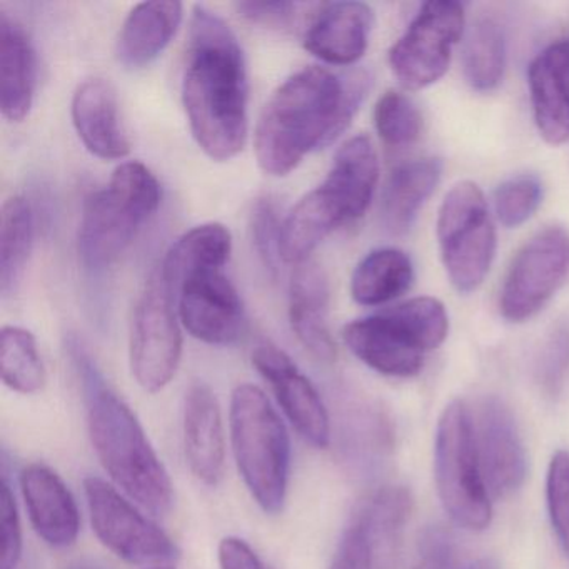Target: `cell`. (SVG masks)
Here are the masks:
<instances>
[{
	"label": "cell",
	"instance_id": "obj_26",
	"mask_svg": "<svg viewBox=\"0 0 569 569\" xmlns=\"http://www.w3.org/2000/svg\"><path fill=\"white\" fill-rule=\"evenodd\" d=\"M412 498L405 486L379 489L362 509L356 522L371 546L375 569H392L402 531L411 515Z\"/></svg>",
	"mask_w": 569,
	"mask_h": 569
},
{
	"label": "cell",
	"instance_id": "obj_5",
	"mask_svg": "<svg viewBox=\"0 0 569 569\" xmlns=\"http://www.w3.org/2000/svg\"><path fill=\"white\" fill-rule=\"evenodd\" d=\"M229 429L246 488L266 515H279L288 498L291 439L261 388L244 382L232 391Z\"/></svg>",
	"mask_w": 569,
	"mask_h": 569
},
{
	"label": "cell",
	"instance_id": "obj_15",
	"mask_svg": "<svg viewBox=\"0 0 569 569\" xmlns=\"http://www.w3.org/2000/svg\"><path fill=\"white\" fill-rule=\"evenodd\" d=\"M479 468L489 496L508 498L525 485L528 458L511 409L488 396L471 411Z\"/></svg>",
	"mask_w": 569,
	"mask_h": 569
},
{
	"label": "cell",
	"instance_id": "obj_6",
	"mask_svg": "<svg viewBox=\"0 0 569 569\" xmlns=\"http://www.w3.org/2000/svg\"><path fill=\"white\" fill-rule=\"evenodd\" d=\"M449 319L442 302L415 298L395 308L349 322L342 339L349 351L372 371L391 378H412L425 355L448 338Z\"/></svg>",
	"mask_w": 569,
	"mask_h": 569
},
{
	"label": "cell",
	"instance_id": "obj_33",
	"mask_svg": "<svg viewBox=\"0 0 569 569\" xmlns=\"http://www.w3.org/2000/svg\"><path fill=\"white\" fill-rule=\"evenodd\" d=\"M541 201V179L532 174L516 176L496 189V218L505 228H519L532 218Z\"/></svg>",
	"mask_w": 569,
	"mask_h": 569
},
{
	"label": "cell",
	"instance_id": "obj_28",
	"mask_svg": "<svg viewBox=\"0 0 569 569\" xmlns=\"http://www.w3.org/2000/svg\"><path fill=\"white\" fill-rule=\"evenodd\" d=\"M412 281L415 266L406 252L395 248L376 249L352 272V299L366 308L388 305L408 292Z\"/></svg>",
	"mask_w": 569,
	"mask_h": 569
},
{
	"label": "cell",
	"instance_id": "obj_11",
	"mask_svg": "<svg viewBox=\"0 0 569 569\" xmlns=\"http://www.w3.org/2000/svg\"><path fill=\"white\" fill-rule=\"evenodd\" d=\"M178 306L158 271L152 272L132 316L129 362L146 392H159L172 381L182 358Z\"/></svg>",
	"mask_w": 569,
	"mask_h": 569
},
{
	"label": "cell",
	"instance_id": "obj_29",
	"mask_svg": "<svg viewBox=\"0 0 569 569\" xmlns=\"http://www.w3.org/2000/svg\"><path fill=\"white\" fill-rule=\"evenodd\" d=\"M36 219L22 196H12L0 212V292L14 295L34 246Z\"/></svg>",
	"mask_w": 569,
	"mask_h": 569
},
{
	"label": "cell",
	"instance_id": "obj_41",
	"mask_svg": "<svg viewBox=\"0 0 569 569\" xmlns=\"http://www.w3.org/2000/svg\"><path fill=\"white\" fill-rule=\"evenodd\" d=\"M219 568L221 569H271L258 552L238 536H226L219 542Z\"/></svg>",
	"mask_w": 569,
	"mask_h": 569
},
{
	"label": "cell",
	"instance_id": "obj_38",
	"mask_svg": "<svg viewBox=\"0 0 569 569\" xmlns=\"http://www.w3.org/2000/svg\"><path fill=\"white\" fill-rule=\"evenodd\" d=\"M458 562V545L451 531L432 526L419 539L418 562L415 569H455Z\"/></svg>",
	"mask_w": 569,
	"mask_h": 569
},
{
	"label": "cell",
	"instance_id": "obj_18",
	"mask_svg": "<svg viewBox=\"0 0 569 569\" xmlns=\"http://www.w3.org/2000/svg\"><path fill=\"white\" fill-rule=\"evenodd\" d=\"M182 432L189 469L202 485L216 488L226 471L224 422L218 398L204 382L186 391Z\"/></svg>",
	"mask_w": 569,
	"mask_h": 569
},
{
	"label": "cell",
	"instance_id": "obj_8",
	"mask_svg": "<svg viewBox=\"0 0 569 569\" xmlns=\"http://www.w3.org/2000/svg\"><path fill=\"white\" fill-rule=\"evenodd\" d=\"M435 478L442 508L455 525L469 531H482L491 525V501L479 468L471 409L459 399L449 402L439 416Z\"/></svg>",
	"mask_w": 569,
	"mask_h": 569
},
{
	"label": "cell",
	"instance_id": "obj_2",
	"mask_svg": "<svg viewBox=\"0 0 569 569\" xmlns=\"http://www.w3.org/2000/svg\"><path fill=\"white\" fill-rule=\"evenodd\" d=\"M368 88L366 72L346 79L319 66L295 72L272 92L256 124L259 168L282 178L309 152L331 144L348 128Z\"/></svg>",
	"mask_w": 569,
	"mask_h": 569
},
{
	"label": "cell",
	"instance_id": "obj_19",
	"mask_svg": "<svg viewBox=\"0 0 569 569\" xmlns=\"http://www.w3.org/2000/svg\"><path fill=\"white\" fill-rule=\"evenodd\" d=\"M72 124L82 144L102 161L128 158L131 142L119 112L118 94L111 82L88 79L72 96Z\"/></svg>",
	"mask_w": 569,
	"mask_h": 569
},
{
	"label": "cell",
	"instance_id": "obj_44",
	"mask_svg": "<svg viewBox=\"0 0 569 569\" xmlns=\"http://www.w3.org/2000/svg\"><path fill=\"white\" fill-rule=\"evenodd\" d=\"M151 569H174V568H172V566L164 565V566H154V568H151Z\"/></svg>",
	"mask_w": 569,
	"mask_h": 569
},
{
	"label": "cell",
	"instance_id": "obj_32",
	"mask_svg": "<svg viewBox=\"0 0 569 569\" xmlns=\"http://www.w3.org/2000/svg\"><path fill=\"white\" fill-rule=\"evenodd\" d=\"M375 126L386 146L396 149L408 148L421 136V112L415 102L401 92L389 91L376 104Z\"/></svg>",
	"mask_w": 569,
	"mask_h": 569
},
{
	"label": "cell",
	"instance_id": "obj_40",
	"mask_svg": "<svg viewBox=\"0 0 569 569\" xmlns=\"http://www.w3.org/2000/svg\"><path fill=\"white\" fill-rule=\"evenodd\" d=\"M236 11L251 24L269 29H284L295 22L298 4L295 2H238Z\"/></svg>",
	"mask_w": 569,
	"mask_h": 569
},
{
	"label": "cell",
	"instance_id": "obj_21",
	"mask_svg": "<svg viewBox=\"0 0 569 569\" xmlns=\"http://www.w3.org/2000/svg\"><path fill=\"white\" fill-rule=\"evenodd\" d=\"M375 12L362 2L322 6L306 32L305 48L326 64L351 66L365 56Z\"/></svg>",
	"mask_w": 569,
	"mask_h": 569
},
{
	"label": "cell",
	"instance_id": "obj_12",
	"mask_svg": "<svg viewBox=\"0 0 569 569\" xmlns=\"http://www.w3.org/2000/svg\"><path fill=\"white\" fill-rule=\"evenodd\" d=\"M465 24V8L459 2L436 0L422 6L389 51V66L399 84L421 91L438 82L449 69Z\"/></svg>",
	"mask_w": 569,
	"mask_h": 569
},
{
	"label": "cell",
	"instance_id": "obj_39",
	"mask_svg": "<svg viewBox=\"0 0 569 569\" xmlns=\"http://www.w3.org/2000/svg\"><path fill=\"white\" fill-rule=\"evenodd\" d=\"M331 569H375L371 546L358 522H352L342 535Z\"/></svg>",
	"mask_w": 569,
	"mask_h": 569
},
{
	"label": "cell",
	"instance_id": "obj_17",
	"mask_svg": "<svg viewBox=\"0 0 569 569\" xmlns=\"http://www.w3.org/2000/svg\"><path fill=\"white\" fill-rule=\"evenodd\" d=\"M21 492L32 528L46 545L64 549L78 541L81 512L71 489L54 469L39 462L26 466Z\"/></svg>",
	"mask_w": 569,
	"mask_h": 569
},
{
	"label": "cell",
	"instance_id": "obj_13",
	"mask_svg": "<svg viewBox=\"0 0 569 569\" xmlns=\"http://www.w3.org/2000/svg\"><path fill=\"white\" fill-rule=\"evenodd\" d=\"M569 272V232L559 226L532 236L512 259L502 282V318L525 322L538 315L556 295Z\"/></svg>",
	"mask_w": 569,
	"mask_h": 569
},
{
	"label": "cell",
	"instance_id": "obj_9",
	"mask_svg": "<svg viewBox=\"0 0 569 569\" xmlns=\"http://www.w3.org/2000/svg\"><path fill=\"white\" fill-rule=\"evenodd\" d=\"M442 264L456 291L469 295L488 276L496 254V229L478 184L462 181L446 194L438 216Z\"/></svg>",
	"mask_w": 569,
	"mask_h": 569
},
{
	"label": "cell",
	"instance_id": "obj_36",
	"mask_svg": "<svg viewBox=\"0 0 569 569\" xmlns=\"http://www.w3.org/2000/svg\"><path fill=\"white\" fill-rule=\"evenodd\" d=\"M281 224L274 202L271 199H259L251 214L252 242H254L256 251H258L262 264L272 274L278 269V259L281 258V254H279Z\"/></svg>",
	"mask_w": 569,
	"mask_h": 569
},
{
	"label": "cell",
	"instance_id": "obj_1",
	"mask_svg": "<svg viewBox=\"0 0 569 569\" xmlns=\"http://www.w3.org/2000/svg\"><path fill=\"white\" fill-rule=\"evenodd\" d=\"M248 69L234 32L204 6L192 9L182 104L192 138L212 161L224 162L248 139Z\"/></svg>",
	"mask_w": 569,
	"mask_h": 569
},
{
	"label": "cell",
	"instance_id": "obj_16",
	"mask_svg": "<svg viewBox=\"0 0 569 569\" xmlns=\"http://www.w3.org/2000/svg\"><path fill=\"white\" fill-rule=\"evenodd\" d=\"M256 371L271 386L278 405L305 441L318 449L331 442L328 409L308 376L282 349L264 341L252 351Z\"/></svg>",
	"mask_w": 569,
	"mask_h": 569
},
{
	"label": "cell",
	"instance_id": "obj_34",
	"mask_svg": "<svg viewBox=\"0 0 569 569\" xmlns=\"http://www.w3.org/2000/svg\"><path fill=\"white\" fill-rule=\"evenodd\" d=\"M546 502L559 546L569 558V451L552 455L546 476Z\"/></svg>",
	"mask_w": 569,
	"mask_h": 569
},
{
	"label": "cell",
	"instance_id": "obj_14",
	"mask_svg": "<svg viewBox=\"0 0 569 569\" xmlns=\"http://www.w3.org/2000/svg\"><path fill=\"white\" fill-rule=\"evenodd\" d=\"M179 321L189 335L211 346L241 338L244 306L222 269H201L186 276L174 291Z\"/></svg>",
	"mask_w": 569,
	"mask_h": 569
},
{
	"label": "cell",
	"instance_id": "obj_23",
	"mask_svg": "<svg viewBox=\"0 0 569 569\" xmlns=\"http://www.w3.org/2000/svg\"><path fill=\"white\" fill-rule=\"evenodd\" d=\"M38 84L36 51L24 29L0 14V111L9 122H22L34 104Z\"/></svg>",
	"mask_w": 569,
	"mask_h": 569
},
{
	"label": "cell",
	"instance_id": "obj_7",
	"mask_svg": "<svg viewBox=\"0 0 569 569\" xmlns=\"http://www.w3.org/2000/svg\"><path fill=\"white\" fill-rule=\"evenodd\" d=\"M161 204V184L141 162H124L101 191L86 199L79 256L91 271L114 264Z\"/></svg>",
	"mask_w": 569,
	"mask_h": 569
},
{
	"label": "cell",
	"instance_id": "obj_35",
	"mask_svg": "<svg viewBox=\"0 0 569 569\" xmlns=\"http://www.w3.org/2000/svg\"><path fill=\"white\" fill-rule=\"evenodd\" d=\"M569 372V322L559 325L549 335L539 355L536 376L542 391L556 396L565 386Z\"/></svg>",
	"mask_w": 569,
	"mask_h": 569
},
{
	"label": "cell",
	"instance_id": "obj_37",
	"mask_svg": "<svg viewBox=\"0 0 569 569\" xmlns=\"http://www.w3.org/2000/svg\"><path fill=\"white\" fill-rule=\"evenodd\" d=\"M0 528H2V559L0 569H18L22 558V525L18 502L9 482L0 488Z\"/></svg>",
	"mask_w": 569,
	"mask_h": 569
},
{
	"label": "cell",
	"instance_id": "obj_25",
	"mask_svg": "<svg viewBox=\"0 0 569 569\" xmlns=\"http://www.w3.org/2000/svg\"><path fill=\"white\" fill-rule=\"evenodd\" d=\"M441 176L442 162L436 158L415 159L392 169L381 199V222L389 234H406L412 228Z\"/></svg>",
	"mask_w": 569,
	"mask_h": 569
},
{
	"label": "cell",
	"instance_id": "obj_43",
	"mask_svg": "<svg viewBox=\"0 0 569 569\" xmlns=\"http://www.w3.org/2000/svg\"><path fill=\"white\" fill-rule=\"evenodd\" d=\"M69 569H101V568H98V566H92V565H78V566H72V568H69Z\"/></svg>",
	"mask_w": 569,
	"mask_h": 569
},
{
	"label": "cell",
	"instance_id": "obj_31",
	"mask_svg": "<svg viewBox=\"0 0 569 569\" xmlns=\"http://www.w3.org/2000/svg\"><path fill=\"white\" fill-rule=\"evenodd\" d=\"M2 381L19 395H36L46 385V368L38 341L28 329L6 326L0 332Z\"/></svg>",
	"mask_w": 569,
	"mask_h": 569
},
{
	"label": "cell",
	"instance_id": "obj_42",
	"mask_svg": "<svg viewBox=\"0 0 569 569\" xmlns=\"http://www.w3.org/2000/svg\"><path fill=\"white\" fill-rule=\"evenodd\" d=\"M466 569H501L498 561L491 558L479 559V561L472 562Z\"/></svg>",
	"mask_w": 569,
	"mask_h": 569
},
{
	"label": "cell",
	"instance_id": "obj_3",
	"mask_svg": "<svg viewBox=\"0 0 569 569\" xmlns=\"http://www.w3.org/2000/svg\"><path fill=\"white\" fill-rule=\"evenodd\" d=\"M69 355L81 379L89 438L102 468L139 508L168 515L174 506V485L138 416L112 391L78 339L69 341Z\"/></svg>",
	"mask_w": 569,
	"mask_h": 569
},
{
	"label": "cell",
	"instance_id": "obj_24",
	"mask_svg": "<svg viewBox=\"0 0 569 569\" xmlns=\"http://www.w3.org/2000/svg\"><path fill=\"white\" fill-rule=\"evenodd\" d=\"M182 22V4L154 0L136 6L119 32L116 56L126 69H142L168 48Z\"/></svg>",
	"mask_w": 569,
	"mask_h": 569
},
{
	"label": "cell",
	"instance_id": "obj_30",
	"mask_svg": "<svg viewBox=\"0 0 569 569\" xmlns=\"http://www.w3.org/2000/svg\"><path fill=\"white\" fill-rule=\"evenodd\" d=\"M462 69L468 84L478 92H491L501 84L506 69V41L501 26L479 18L469 28L462 48Z\"/></svg>",
	"mask_w": 569,
	"mask_h": 569
},
{
	"label": "cell",
	"instance_id": "obj_4",
	"mask_svg": "<svg viewBox=\"0 0 569 569\" xmlns=\"http://www.w3.org/2000/svg\"><path fill=\"white\" fill-rule=\"evenodd\" d=\"M379 179L378 152L368 136H355L336 152L321 186L312 189L288 218L279 234L282 261L299 264L336 229L362 218Z\"/></svg>",
	"mask_w": 569,
	"mask_h": 569
},
{
	"label": "cell",
	"instance_id": "obj_27",
	"mask_svg": "<svg viewBox=\"0 0 569 569\" xmlns=\"http://www.w3.org/2000/svg\"><path fill=\"white\" fill-rule=\"evenodd\" d=\"M232 251V236L219 222L196 226L178 239L166 252L156 271L161 276L172 295L179 282L201 269H222Z\"/></svg>",
	"mask_w": 569,
	"mask_h": 569
},
{
	"label": "cell",
	"instance_id": "obj_20",
	"mask_svg": "<svg viewBox=\"0 0 569 569\" xmlns=\"http://www.w3.org/2000/svg\"><path fill=\"white\" fill-rule=\"evenodd\" d=\"M532 112L548 144L569 141V38L552 42L532 59L528 71Z\"/></svg>",
	"mask_w": 569,
	"mask_h": 569
},
{
	"label": "cell",
	"instance_id": "obj_22",
	"mask_svg": "<svg viewBox=\"0 0 569 569\" xmlns=\"http://www.w3.org/2000/svg\"><path fill=\"white\" fill-rule=\"evenodd\" d=\"M329 301L331 292L325 269L312 259L296 264L289 288V322L306 351L322 362L336 359L328 322Z\"/></svg>",
	"mask_w": 569,
	"mask_h": 569
},
{
	"label": "cell",
	"instance_id": "obj_10",
	"mask_svg": "<svg viewBox=\"0 0 569 569\" xmlns=\"http://www.w3.org/2000/svg\"><path fill=\"white\" fill-rule=\"evenodd\" d=\"M92 531L122 561L164 566L179 558V548L128 496L98 476L84 479Z\"/></svg>",
	"mask_w": 569,
	"mask_h": 569
}]
</instances>
